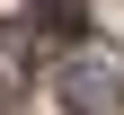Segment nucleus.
<instances>
[{"mask_svg":"<svg viewBox=\"0 0 124 115\" xmlns=\"http://www.w3.org/2000/svg\"><path fill=\"white\" fill-rule=\"evenodd\" d=\"M53 97H62L71 115H115V97H124V53H106V44H80V53H62Z\"/></svg>","mask_w":124,"mask_h":115,"instance_id":"obj_1","label":"nucleus"},{"mask_svg":"<svg viewBox=\"0 0 124 115\" xmlns=\"http://www.w3.org/2000/svg\"><path fill=\"white\" fill-rule=\"evenodd\" d=\"M27 9H36L53 36H80V18H89V0H27Z\"/></svg>","mask_w":124,"mask_h":115,"instance_id":"obj_2","label":"nucleus"},{"mask_svg":"<svg viewBox=\"0 0 124 115\" xmlns=\"http://www.w3.org/2000/svg\"><path fill=\"white\" fill-rule=\"evenodd\" d=\"M0 80H27V27H0Z\"/></svg>","mask_w":124,"mask_h":115,"instance_id":"obj_3","label":"nucleus"}]
</instances>
